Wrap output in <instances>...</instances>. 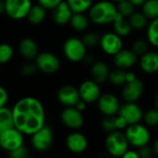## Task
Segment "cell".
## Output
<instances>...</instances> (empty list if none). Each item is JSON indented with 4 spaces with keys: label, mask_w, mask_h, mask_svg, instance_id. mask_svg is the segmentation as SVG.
I'll use <instances>...</instances> for the list:
<instances>
[{
    "label": "cell",
    "mask_w": 158,
    "mask_h": 158,
    "mask_svg": "<svg viewBox=\"0 0 158 158\" xmlns=\"http://www.w3.org/2000/svg\"><path fill=\"white\" fill-rule=\"evenodd\" d=\"M11 112L14 128L23 135L31 136L45 125V110L36 97L25 96L19 99Z\"/></svg>",
    "instance_id": "cell-1"
},
{
    "label": "cell",
    "mask_w": 158,
    "mask_h": 158,
    "mask_svg": "<svg viewBox=\"0 0 158 158\" xmlns=\"http://www.w3.org/2000/svg\"><path fill=\"white\" fill-rule=\"evenodd\" d=\"M118 14L117 4L110 0H99L94 2L88 10V18L90 21L98 26L112 24Z\"/></svg>",
    "instance_id": "cell-2"
},
{
    "label": "cell",
    "mask_w": 158,
    "mask_h": 158,
    "mask_svg": "<svg viewBox=\"0 0 158 158\" xmlns=\"http://www.w3.org/2000/svg\"><path fill=\"white\" fill-rule=\"evenodd\" d=\"M63 54L69 61L78 63L83 61L86 56L87 47L81 39L71 36L69 37L63 44Z\"/></svg>",
    "instance_id": "cell-3"
},
{
    "label": "cell",
    "mask_w": 158,
    "mask_h": 158,
    "mask_svg": "<svg viewBox=\"0 0 158 158\" xmlns=\"http://www.w3.org/2000/svg\"><path fill=\"white\" fill-rule=\"evenodd\" d=\"M129 143L123 132L116 131L108 133L105 140L107 153L114 157H121L129 150Z\"/></svg>",
    "instance_id": "cell-4"
},
{
    "label": "cell",
    "mask_w": 158,
    "mask_h": 158,
    "mask_svg": "<svg viewBox=\"0 0 158 158\" xmlns=\"http://www.w3.org/2000/svg\"><path fill=\"white\" fill-rule=\"evenodd\" d=\"M125 136L130 145L140 148L145 146L150 142V132L148 129L140 123L129 125L125 129Z\"/></svg>",
    "instance_id": "cell-5"
},
{
    "label": "cell",
    "mask_w": 158,
    "mask_h": 158,
    "mask_svg": "<svg viewBox=\"0 0 158 158\" xmlns=\"http://www.w3.org/2000/svg\"><path fill=\"white\" fill-rule=\"evenodd\" d=\"M53 142L54 132L53 130L47 125H44L31 135V144L37 152L47 151L52 146Z\"/></svg>",
    "instance_id": "cell-6"
},
{
    "label": "cell",
    "mask_w": 158,
    "mask_h": 158,
    "mask_svg": "<svg viewBox=\"0 0 158 158\" xmlns=\"http://www.w3.org/2000/svg\"><path fill=\"white\" fill-rule=\"evenodd\" d=\"M5 14L14 20H20L27 18L32 6L31 0H4Z\"/></svg>",
    "instance_id": "cell-7"
},
{
    "label": "cell",
    "mask_w": 158,
    "mask_h": 158,
    "mask_svg": "<svg viewBox=\"0 0 158 158\" xmlns=\"http://www.w3.org/2000/svg\"><path fill=\"white\" fill-rule=\"evenodd\" d=\"M34 64L38 70L45 74H54L57 72L61 65L59 58L54 53L48 51L39 52L34 59Z\"/></svg>",
    "instance_id": "cell-8"
},
{
    "label": "cell",
    "mask_w": 158,
    "mask_h": 158,
    "mask_svg": "<svg viewBox=\"0 0 158 158\" xmlns=\"http://www.w3.org/2000/svg\"><path fill=\"white\" fill-rule=\"evenodd\" d=\"M24 145V135L14 127L0 133V148L7 153Z\"/></svg>",
    "instance_id": "cell-9"
},
{
    "label": "cell",
    "mask_w": 158,
    "mask_h": 158,
    "mask_svg": "<svg viewBox=\"0 0 158 158\" xmlns=\"http://www.w3.org/2000/svg\"><path fill=\"white\" fill-rule=\"evenodd\" d=\"M99 46L106 55L114 56L123 49V40L114 31H106L100 36Z\"/></svg>",
    "instance_id": "cell-10"
},
{
    "label": "cell",
    "mask_w": 158,
    "mask_h": 158,
    "mask_svg": "<svg viewBox=\"0 0 158 158\" xmlns=\"http://www.w3.org/2000/svg\"><path fill=\"white\" fill-rule=\"evenodd\" d=\"M60 120L65 127L74 131L81 129L84 124L82 112L78 110L75 106L65 107L60 114Z\"/></svg>",
    "instance_id": "cell-11"
},
{
    "label": "cell",
    "mask_w": 158,
    "mask_h": 158,
    "mask_svg": "<svg viewBox=\"0 0 158 158\" xmlns=\"http://www.w3.org/2000/svg\"><path fill=\"white\" fill-rule=\"evenodd\" d=\"M99 85L100 84L92 79L83 81L78 88L81 100L84 101L86 104H93L97 102L101 95V89Z\"/></svg>",
    "instance_id": "cell-12"
},
{
    "label": "cell",
    "mask_w": 158,
    "mask_h": 158,
    "mask_svg": "<svg viewBox=\"0 0 158 158\" xmlns=\"http://www.w3.org/2000/svg\"><path fill=\"white\" fill-rule=\"evenodd\" d=\"M120 103L118 98L110 93L103 94L100 95L99 99L97 100V106L99 111L105 117L115 116L118 113Z\"/></svg>",
    "instance_id": "cell-13"
},
{
    "label": "cell",
    "mask_w": 158,
    "mask_h": 158,
    "mask_svg": "<svg viewBox=\"0 0 158 158\" xmlns=\"http://www.w3.org/2000/svg\"><path fill=\"white\" fill-rule=\"evenodd\" d=\"M144 84L142 80L135 79L132 81L126 82L122 86L121 97L127 103H136L143 94Z\"/></svg>",
    "instance_id": "cell-14"
},
{
    "label": "cell",
    "mask_w": 158,
    "mask_h": 158,
    "mask_svg": "<svg viewBox=\"0 0 158 158\" xmlns=\"http://www.w3.org/2000/svg\"><path fill=\"white\" fill-rule=\"evenodd\" d=\"M118 115L122 117L127 121L128 125L140 123L143 118V109L137 103L125 102L120 106Z\"/></svg>",
    "instance_id": "cell-15"
},
{
    "label": "cell",
    "mask_w": 158,
    "mask_h": 158,
    "mask_svg": "<svg viewBox=\"0 0 158 158\" xmlns=\"http://www.w3.org/2000/svg\"><path fill=\"white\" fill-rule=\"evenodd\" d=\"M67 149L75 155H80L84 153L88 148V139L87 137L79 131L70 132L65 141Z\"/></svg>",
    "instance_id": "cell-16"
},
{
    "label": "cell",
    "mask_w": 158,
    "mask_h": 158,
    "mask_svg": "<svg viewBox=\"0 0 158 158\" xmlns=\"http://www.w3.org/2000/svg\"><path fill=\"white\" fill-rule=\"evenodd\" d=\"M139 60V56L131 49L123 48L113 56V63L116 68L128 70L133 68Z\"/></svg>",
    "instance_id": "cell-17"
},
{
    "label": "cell",
    "mask_w": 158,
    "mask_h": 158,
    "mask_svg": "<svg viewBox=\"0 0 158 158\" xmlns=\"http://www.w3.org/2000/svg\"><path fill=\"white\" fill-rule=\"evenodd\" d=\"M56 98L58 102L67 106H75V105L81 100L78 88L73 85H63L56 93Z\"/></svg>",
    "instance_id": "cell-18"
},
{
    "label": "cell",
    "mask_w": 158,
    "mask_h": 158,
    "mask_svg": "<svg viewBox=\"0 0 158 158\" xmlns=\"http://www.w3.org/2000/svg\"><path fill=\"white\" fill-rule=\"evenodd\" d=\"M139 66L143 72L146 74H155L158 72V52L149 50L140 56Z\"/></svg>",
    "instance_id": "cell-19"
},
{
    "label": "cell",
    "mask_w": 158,
    "mask_h": 158,
    "mask_svg": "<svg viewBox=\"0 0 158 158\" xmlns=\"http://www.w3.org/2000/svg\"><path fill=\"white\" fill-rule=\"evenodd\" d=\"M18 49L19 55L28 61L34 60L39 54V47L37 43L30 37L21 39L19 43Z\"/></svg>",
    "instance_id": "cell-20"
},
{
    "label": "cell",
    "mask_w": 158,
    "mask_h": 158,
    "mask_svg": "<svg viewBox=\"0 0 158 158\" xmlns=\"http://www.w3.org/2000/svg\"><path fill=\"white\" fill-rule=\"evenodd\" d=\"M110 73L109 66L102 60L94 61L91 65L90 69V74L92 77V80L97 82L98 84L105 83L108 80V76Z\"/></svg>",
    "instance_id": "cell-21"
},
{
    "label": "cell",
    "mask_w": 158,
    "mask_h": 158,
    "mask_svg": "<svg viewBox=\"0 0 158 158\" xmlns=\"http://www.w3.org/2000/svg\"><path fill=\"white\" fill-rule=\"evenodd\" d=\"M53 10L52 13V19L53 21L59 26L66 25L69 23V20L71 19V16L73 12L71 11L70 7L67 4L66 1H62L59 5H57Z\"/></svg>",
    "instance_id": "cell-22"
},
{
    "label": "cell",
    "mask_w": 158,
    "mask_h": 158,
    "mask_svg": "<svg viewBox=\"0 0 158 158\" xmlns=\"http://www.w3.org/2000/svg\"><path fill=\"white\" fill-rule=\"evenodd\" d=\"M112 26H113V31L117 33L118 36H120L121 38L129 36L132 31V28L129 22V19L122 17L119 14H118L117 18L112 22Z\"/></svg>",
    "instance_id": "cell-23"
},
{
    "label": "cell",
    "mask_w": 158,
    "mask_h": 158,
    "mask_svg": "<svg viewBox=\"0 0 158 158\" xmlns=\"http://www.w3.org/2000/svg\"><path fill=\"white\" fill-rule=\"evenodd\" d=\"M90 22L91 21L85 13H73L69 20V25L75 31L83 32L88 29Z\"/></svg>",
    "instance_id": "cell-24"
},
{
    "label": "cell",
    "mask_w": 158,
    "mask_h": 158,
    "mask_svg": "<svg viewBox=\"0 0 158 158\" xmlns=\"http://www.w3.org/2000/svg\"><path fill=\"white\" fill-rule=\"evenodd\" d=\"M46 18V9L40 4L32 5L28 15L27 19L32 25L41 24Z\"/></svg>",
    "instance_id": "cell-25"
},
{
    "label": "cell",
    "mask_w": 158,
    "mask_h": 158,
    "mask_svg": "<svg viewBox=\"0 0 158 158\" xmlns=\"http://www.w3.org/2000/svg\"><path fill=\"white\" fill-rule=\"evenodd\" d=\"M129 22L132 28V31H141L144 29H146L148 23H149V19L144 16V14L142 11H134L130 18L128 19Z\"/></svg>",
    "instance_id": "cell-26"
},
{
    "label": "cell",
    "mask_w": 158,
    "mask_h": 158,
    "mask_svg": "<svg viewBox=\"0 0 158 158\" xmlns=\"http://www.w3.org/2000/svg\"><path fill=\"white\" fill-rule=\"evenodd\" d=\"M146 40L150 45L158 48V18L149 21L146 27Z\"/></svg>",
    "instance_id": "cell-27"
},
{
    "label": "cell",
    "mask_w": 158,
    "mask_h": 158,
    "mask_svg": "<svg viewBox=\"0 0 158 158\" xmlns=\"http://www.w3.org/2000/svg\"><path fill=\"white\" fill-rule=\"evenodd\" d=\"M73 13H85L88 12L94 0H66Z\"/></svg>",
    "instance_id": "cell-28"
},
{
    "label": "cell",
    "mask_w": 158,
    "mask_h": 158,
    "mask_svg": "<svg viewBox=\"0 0 158 158\" xmlns=\"http://www.w3.org/2000/svg\"><path fill=\"white\" fill-rule=\"evenodd\" d=\"M14 127L11 109L4 106L0 108V133Z\"/></svg>",
    "instance_id": "cell-29"
},
{
    "label": "cell",
    "mask_w": 158,
    "mask_h": 158,
    "mask_svg": "<svg viewBox=\"0 0 158 158\" xmlns=\"http://www.w3.org/2000/svg\"><path fill=\"white\" fill-rule=\"evenodd\" d=\"M141 11L149 19H155L158 18V0H146L141 6Z\"/></svg>",
    "instance_id": "cell-30"
},
{
    "label": "cell",
    "mask_w": 158,
    "mask_h": 158,
    "mask_svg": "<svg viewBox=\"0 0 158 158\" xmlns=\"http://www.w3.org/2000/svg\"><path fill=\"white\" fill-rule=\"evenodd\" d=\"M126 71L120 69H114L110 70L108 81L114 86H123L126 83Z\"/></svg>",
    "instance_id": "cell-31"
},
{
    "label": "cell",
    "mask_w": 158,
    "mask_h": 158,
    "mask_svg": "<svg viewBox=\"0 0 158 158\" xmlns=\"http://www.w3.org/2000/svg\"><path fill=\"white\" fill-rule=\"evenodd\" d=\"M14 56L13 47L7 43L0 44V65L9 62Z\"/></svg>",
    "instance_id": "cell-32"
},
{
    "label": "cell",
    "mask_w": 158,
    "mask_h": 158,
    "mask_svg": "<svg viewBox=\"0 0 158 158\" xmlns=\"http://www.w3.org/2000/svg\"><path fill=\"white\" fill-rule=\"evenodd\" d=\"M118 13L122 17L129 19L130 16L135 11V6L131 3L130 0H125L117 4Z\"/></svg>",
    "instance_id": "cell-33"
},
{
    "label": "cell",
    "mask_w": 158,
    "mask_h": 158,
    "mask_svg": "<svg viewBox=\"0 0 158 158\" xmlns=\"http://www.w3.org/2000/svg\"><path fill=\"white\" fill-rule=\"evenodd\" d=\"M81 40L87 48H94L99 45L100 35L94 31H87L83 34Z\"/></svg>",
    "instance_id": "cell-34"
},
{
    "label": "cell",
    "mask_w": 158,
    "mask_h": 158,
    "mask_svg": "<svg viewBox=\"0 0 158 158\" xmlns=\"http://www.w3.org/2000/svg\"><path fill=\"white\" fill-rule=\"evenodd\" d=\"M149 43L144 39H137L131 44V50L138 56H143L147 51H149Z\"/></svg>",
    "instance_id": "cell-35"
},
{
    "label": "cell",
    "mask_w": 158,
    "mask_h": 158,
    "mask_svg": "<svg viewBox=\"0 0 158 158\" xmlns=\"http://www.w3.org/2000/svg\"><path fill=\"white\" fill-rule=\"evenodd\" d=\"M143 120L147 126L157 127L158 126V110L156 108L149 109L143 114Z\"/></svg>",
    "instance_id": "cell-36"
},
{
    "label": "cell",
    "mask_w": 158,
    "mask_h": 158,
    "mask_svg": "<svg viewBox=\"0 0 158 158\" xmlns=\"http://www.w3.org/2000/svg\"><path fill=\"white\" fill-rule=\"evenodd\" d=\"M115 117L116 116H110V117H105L103 118L101 122V127L103 131H105L107 133L117 131L116 124H115Z\"/></svg>",
    "instance_id": "cell-37"
},
{
    "label": "cell",
    "mask_w": 158,
    "mask_h": 158,
    "mask_svg": "<svg viewBox=\"0 0 158 158\" xmlns=\"http://www.w3.org/2000/svg\"><path fill=\"white\" fill-rule=\"evenodd\" d=\"M37 70L38 69H37V67L34 64V62H30V61L23 64L19 69L20 74L24 77H31L36 73Z\"/></svg>",
    "instance_id": "cell-38"
},
{
    "label": "cell",
    "mask_w": 158,
    "mask_h": 158,
    "mask_svg": "<svg viewBox=\"0 0 158 158\" xmlns=\"http://www.w3.org/2000/svg\"><path fill=\"white\" fill-rule=\"evenodd\" d=\"M8 157L9 158H28L29 157V151L28 149L22 145L11 152L8 153Z\"/></svg>",
    "instance_id": "cell-39"
},
{
    "label": "cell",
    "mask_w": 158,
    "mask_h": 158,
    "mask_svg": "<svg viewBox=\"0 0 158 158\" xmlns=\"http://www.w3.org/2000/svg\"><path fill=\"white\" fill-rule=\"evenodd\" d=\"M62 1L63 0H38V4L43 6L46 10H52Z\"/></svg>",
    "instance_id": "cell-40"
},
{
    "label": "cell",
    "mask_w": 158,
    "mask_h": 158,
    "mask_svg": "<svg viewBox=\"0 0 158 158\" xmlns=\"http://www.w3.org/2000/svg\"><path fill=\"white\" fill-rule=\"evenodd\" d=\"M138 155L140 158H153L154 156V152L153 149L151 147H149L148 145L143 146L138 148Z\"/></svg>",
    "instance_id": "cell-41"
},
{
    "label": "cell",
    "mask_w": 158,
    "mask_h": 158,
    "mask_svg": "<svg viewBox=\"0 0 158 158\" xmlns=\"http://www.w3.org/2000/svg\"><path fill=\"white\" fill-rule=\"evenodd\" d=\"M8 101V93L6 89L3 86H0V108L6 106Z\"/></svg>",
    "instance_id": "cell-42"
},
{
    "label": "cell",
    "mask_w": 158,
    "mask_h": 158,
    "mask_svg": "<svg viewBox=\"0 0 158 158\" xmlns=\"http://www.w3.org/2000/svg\"><path fill=\"white\" fill-rule=\"evenodd\" d=\"M115 124H116V128H117V131H121V130H124L126 129L129 125L127 123V121L120 116H116L115 117Z\"/></svg>",
    "instance_id": "cell-43"
},
{
    "label": "cell",
    "mask_w": 158,
    "mask_h": 158,
    "mask_svg": "<svg viewBox=\"0 0 158 158\" xmlns=\"http://www.w3.org/2000/svg\"><path fill=\"white\" fill-rule=\"evenodd\" d=\"M121 158H140L139 155H138V152L134 151V150H128L122 156Z\"/></svg>",
    "instance_id": "cell-44"
},
{
    "label": "cell",
    "mask_w": 158,
    "mask_h": 158,
    "mask_svg": "<svg viewBox=\"0 0 158 158\" xmlns=\"http://www.w3.org/2000/svg\"><path fill=\"white\" fill-rule=\"evenodd\" d=\"M135 79H137V76L135 75L134 72H132V71H131V70H127V71H126V82L132 81H134Z\"/></svg>",
    "instance_id": "cell-45"
},
{
    "label": "cell",
    "mask_w": 158,
    "mask_h": 158,
    "mask_svg": "<svg viewBox=\"0 0 158 158\" xmlns=\"http://www.w3.org/2000/svg\"><path fill=\"white\" fill-rule=\"evenodd\" d=\"M86 106H87V104H86L84 101L80 100V101L75 105V107H76L78 110H80L81 112H82V111H84V110L86 109Z\"/></svg>",
    "instance_id": "cell-46"
},
{
    "label": "cell",
    "mask_w": 158,
    "mask_h": 158,
    "mask_svg": "<svg viewBox=\"0 0 158 158\" xmlns=\"http://www.w3.org/2000/svg\"><path fill=\"white\" fill-rule=\"evenodd\" d=\"M135 7H141L146 0H130Z\"/></svg>",
    "instance_id": "cell-47"
},
{
    "label": "cell",
    "mask_w": 158,
    "mask_h": 158,
    "mask_svg": "<svg viewBox=\"0 0 158 158\" xmlns=\"http://www.w3.org/2000/svg\"><path fill=\"white\" fill-rule=\"evenodd\" d=\"M86 63H89V64H93L94 61V57L92 56H88V55H86V56L84 57V59H83Z\"/></svg>",
    "instance_id": "cell-48"
},
{
    "label": "cell",
    "mask_w": 158,
    "mask_h": 158,
    "mask_svg": "<svg viewBox=\"0 0 158 158\" xmlns=\"http://www.w3.org/2000/svg\"><path fill=\"white\" fill-rule=\"evenodd\" d=\"M153 152H154V154H156V155H157L158 156V139H156V141H155V143H154V144H153Z\"/></svg>",
    "instance_id": "cell-49"
},
{
    "label": "cell",
    "mask_w": 158,
    "mask_h": 158,
    "mask_svg": "<svg viewBox=\"0 0 158 158\" xmlns=\"http://www.w3.org/2000/svg\"><path fill=\"white\" fill-rule=\"evenodd\" d=\"M3 14H5V2L0 0V16Z\"/></svg>",
    "instance_id": "cell-50"
},
{
    "label": "cell",
    "mask_w": 158,
    "mask_h": 158,
    "mask_svg": "<svg viewBox=\"0 0 158 158\" xmlns=\"http://www.w3.org/2000/svg\"><path fill=\"white\" fill-rule=\"evenodd\" d=\"M155 105H156V108L158 110V92L156 94V97H155Z\"/></svg>",
    "instance_id": "cell-51"
},
{
    "label": "cell",
    "mask_w": 158,
    "mask_h": 158,
    "mask_svg": "<svg viewBox=\"0 0 158 158\" xmlns=\"http://www.w3.org/2000/svg\"><path fill=\"white\" fill-rule=\"evenodd\" d=\"M110 1H112V2H113V3H115V4H118V3L122 2V1H125V0H110Z\"/></svg>",
    "instance_id": "cell-52"
},
{
    "label": "cell",
    "mask_w": 158,
    "mask_h": 158,
    "mask_svg": "<svg viewBox=\"0 0 158 158\" xmlns=\"http://www.w3.org/2000/svg\"><path fill=\"white\" fill-rule=\"evenodd\" d=\"M157 132H158V126H157Z\"/></svg>",
    "instance_id": "cell-53"
},
{
    "label": "cell",
    "mask_w": 158,
    "mask_h": 158,
    "mask_svg": "<svg viewBox=\"0 0 158 158\" xmlns=\"http://www.w3.org/2000/svg\"><path fill=\"white\" fill-rule=\"evenodd\" d=\"M3 1H4V0H3Z\"/></svg>",
    "instance_id": "cell-54"
}]
</instances>
